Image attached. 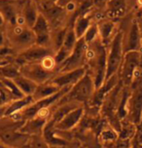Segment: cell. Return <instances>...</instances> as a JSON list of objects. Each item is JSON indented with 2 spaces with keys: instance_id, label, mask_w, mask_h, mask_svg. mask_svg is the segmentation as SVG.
<instances>
[{
  "instance_id": "obj_1",
  "label": "cell",
  "mask_w": 142,
  "mask_h": 148,
  "mask_svg": "<svg viewBox=\"0 0 142 148\" xmlns=\"http://www.w3.org/2000/svg\"><path fill=\"white\" fill-rule=\"evenodd\" d=\"M96 90V84H94V77L88 70L87 74L76 84L72 86L70 90L57 104H58V103H65V102H76L83 105L85 103L91 101Z\"/></svg>"
},
{
  "instance_id": "obj_2",
  "label": "cell",
  "mask_w": 142,
  "mask_h": 148,
  "mask_svg": "<svg viewBox=\"0 0 142 148\" xmlns=\"http://www.w3.org/2000/svg\"><path fill=\"white\" fill-rule=\"evenodd\" d=\"M124 52V31H118L113 35L107 51V70L105 82L118 74L120 66L123 63Z\"/></svg>"
},
{
  "instance_id": "obj_3",
  "label": "cell",
  "mask_w": 142,
  "mask_h": 148,
  "mask_svg": "<svg viewBox=\"0 0 142 148\" xmlns=\"http://www.w3.org/2000/svg\"><path fill=\"white\" fill-rule=\"evenodd\" d=\"M133 89L127 103V119L137 125L142 120V77L132 82Z\"/></svg>"
},
{
  "instance_id": "obj_4",
  "label": "cell",
  "mask_w": 142,
  "mask_h": 148,
  "mask_svg": "<svg viewBox=\"0 0 142 148\" xmlns=\"http://www.w3.org/2000/svg\"><path fill=\"white\" fill-rule=\"evenodd\" d=\"M89 47V44L85 41L84 38L78 39L77 44L72 51L71 54L64 62L57 67V73L68 72L72 70L87 66V59H86V52Z\"/></svg>"
},
{
  "instance_id": "obj_5",
  "label": "cell",
  "mask_w": 142,
  "mask_h": 148,
  "mask_svg": "<svg viewBox=\"0 0 142 148\" xmlns=\"http://www.w3.org/2000/svg\"><path fill=\"white\" fill-rule=\"evenodd\" d=\"M21 74L27 79L33 80L37 84H42L51 80L57 73L46 70L42 66L41 62H34L26 63L21 65Z\"/></svg>"
},
{
  "instance_id": "obj_6",
  "label": "cell",
  "mask_w": 142,
  "mask_h": 148,
  "mask_svg": "<svg viewBox=\"0 0 142 148\" xmlns=\"http://www.w3.org/2000/svg\"><path fill=\"white\" fill-rule=\"evenodd\" d=\"M87 73H88V67L84 66V67H81V68L72 70V71L57 73L55 75V77L51 80H49V82H52L53 84H55L60 89L64 87H72Z\"/></svg>"
},
{
  "instance_id": "obj_7",
  "label": "cell",
  "mask_w": 142,
  "mask_h": 148,
  "mask_svg": "<svg viewBox=\"0 0 142 148\" xmlns=\"http://www.w3.org/2000/svg\"><path fill=\"white\" fill-rule=\"evenodd\" d=\"M140 61V54L138 51H129L125 54L124 62L122 64L121 79L125 85L132 84L134 80V73Z\"/></svg>"
},
{
  "instance_id": "obj_8",
  "label": "cell",
  "mask_w": 142,
  "mask_h": 148,
  "mask_svg": "<svg viewBox=\"0 0 142 148\" xmlns=\"http://www.w3.org/2000/svg\"><path fill=\"white\" fill-rule=\"evenodd\" d=\"M30 138L31 136L26 135L18 129L16 130V127L14 126L3 127L1 130V143L9 147H21L30 140L28 139Z\"/></svg>"
},
{
  "instance_id": "obj_9",
  "label": "cell",
  "mask_w": 142,
  "mask_h": 148,
  "mask_svg": "<svg viewBox=\"0 0 142 148\" xmlns=\"http://www.w3.org/2000/svg\"><path fill=\"white\" fill-rule=\"evenodd\" d=\"M50 54L55 55V51L53 49L35 44L32 47L21 51V54L19 55V59L21 61V65H24L26 63L41 62L44 57Z\"/></svg>"
},
{
  "instance_id": "obj_10",
  "label": "cell",
  "mask_w": 142,
  "mask_h": 148,
  "mask_svg": "<svg viewBox=\"0 0 142 148\" xmlns=\"http://www.w3.org/2000/svg\"><path fill=\"white\" fill-rule=\"evenodd\" d=\"M85 114V108L83 105L72 110L70 112L67 113L60 122L55 125V128L58 132H67L72 130L80 123Z\"/></svg>"
},
{
  "instance_id": "obj_11",
  "label": "cell",
  "mask_w": 142,
  "mask_h": 148,
  "mask_svg": "<svg viewBox=\"0 0 142 148\" xmlns=\"http://www.w3.org/2000/svg\"><path fill=\"white\" fill-rule=\"evenodd\" d=\"M141 31L139 23L136 21L132 22V25L129 30L127 37L124 39V52L127 53L129 51H137L141 47Z\"/></svg>"
},
{
  "instance_id": "obj_12",
  "label": "cell",
  "mask_w": 142,
  "mask_h": 148,
  "mask_svg": "<svg viewBox=\"0 0 142 148\" xmlns=\"http://www.w3.org/2000/svg\"><path fill=\"white\" fill-rule=\"evenodd\" d=\"M11 45L21 51L36 44V34L32 28L26 27L24 31L19 36H10Z\"/></svg>"
},
{
  "instance_id": "obj_13",
  "label": "cell",
  "mask_w": 142,
  "mask_h": 148,
  "mask_svg": "<svg viewBox=\"0 0 142 148\" xmlns=\"http://www.w3.org/2000/svg\"><path fill=\"white\" fill-rule=\"evenodd\" d=\"M48 121V119L42 118V117L39 116H34L32 118L26 120L19 129V131L31 136H41L43 134L44 128H45Z\"/></svg>"
},
{
  "instance_id": "obj_14",
  "label": "cell",
  "mask_w": 142,
  "mask_h": 148,
  "mask_svg": "<svg viewBox=\"0 0 142 148\" xmlns=\"http://www.w3.org/2000/svg\"><path fill=\"white\" fill-rule=\"evenodd\" d=\"M34 102L35 101H34V99H33V96H26L24 98H23V99L15 100V101L11 102L10 104H8L7 106H5V107H2V110H1L2 118L9 117L14 113L21 112V111H23L24 108L29 107V106Z\"/></svg>"
},
{
  "instance_id": "obj_15",
  "label": "cell",
  "mask_w": 142,
  "mask_h": 148,
  "mask_svg": "<svg viewBox=\"0 0 142 148\" xmlns=\"http://www.w3.org/2000/svg\"><path fill=\"white\" fill-rule=\"evenodd\" d=\"M40 12H39L37 3L34 1H29L24 5L23 9V15L26 21V26L29 28H32L34 26L36 21L38 18V16Z\"/></svg>"
},
{
  "instance_id": "obj_16",
  "label": "cell",
  "mask_w": 142,
  "mask_h": 148,
  "mask_svg": "<svg viewBox=\"0 0 142 148\" xmlns=\"http://www.w3.org/2000/svg\"><path fill=\"white\" fill-rule=\"evenodd\" d=\"M60 90V88H58L57 86L53 84L52 82H47L42 84H39L37 89H36L35 93L32 95L34 101H39V100L45 99L47 97H50L52 95L55 94L57 92Z\"/></svg>"
},
{
  "instance_id": "obj_17",
  "label": "cell",
  "mask_w": 142,
  "mask_h": 148,
  "mask_svg": "<svg viewBox=\"0 0 142 148\" xmlns=\"http://www.w3.org/2000/svg\"><path fill=\"white\" fill-rule=\"evenodd\" d=\"M14 80H15L17 85L19 86V88L23 91V93L26 96H32L35 93L36 89H37L39 85L36 82H33V80L24 77L21 74L17 77L16 79H14Z\"/></svg>"
},
{
  "instance_id": "obj_18",
  "label": "cell",
  "mask_w": 142,
  "mask_h": 148,
  "mask_svg": "<svg viewBox=\"0 0 142 148\" xmlns=\"http://www.w3.org/2000/svg\"><path fill=\"white\" fill-rule=\"evenodd\" d=\"M91 25V19L89 16H86V14L77 16V18L75 21L73 26L77 38L81 39L84 37L87 30L90 28Z\"/></svg>"
},
{
  "instance_id": "obj_19",
  "label": "cell",
  "mask_w": 142,
  "mask_h": 148,
  "mask_svg": "<svg viewBox=\"0 0 142 148\" xmlns=\"http://www.w3.org/2000/svg\"><path fill=\"white\" fill-rule=\"evenodd\" d=\"M119 138V133L117 132L115 128H113L110 125H106L101 128L99 134V140L104 145H111L114 142L118 140Z\"/></svg>"
},
{
  "instance_id": "obj_20",
  "label": "cell",
  "mask_w": 142,
  "mask_h": 148,
  "mask_svg": "<svg viewBox=\"0 0 142 148\" xmlns=\"http://www.w3.org/2000/svg\"><path fill=\"white\" fill-rule=\"evenodd\" d=\"M97 25H98L99 37L105 44L112 37V33L115 28V23L112 21V19H103V21H100L99 23H97Z\"/></svg>"
},
{
  "instance_id": "obj_21",
  "label": "cell",
  "mask_w": 142,
  "mask_h": 148,
  "mask_svg": "<svg viewBox=\"0 0 142 148\" xmlns=\"http://www.w3.org/2000/svg\"><path fill=\"white\" fill-rule=\"evenodd\" d=\"M1 85L4 86L8 91L12 94L14 100H19L23 99L26 97V95L23 93V91L19 88V86L17 85L14 79H6V77H1Z\"/></svg>"
},
{
  "instance_id": "obj_22",
  "label": "cell",
  "mask_w": 142,
  "mask_h": 148,
  "mask_svg": "<svg viewBox=\"0 0 142 148\" xmlns=\"http://www.w3.org/2000/svg\"><path fill=\"white\" fill-rule=\"evenodd\" d=\"M33 31L36 35L40 34H47V33H52V27L50 25L48 19L44 16L42 14H39L38 18L36 21L34 26L32 27Z\"/></svg>"
},
{
  "instance_id": "obj_23",
  "label": "cell",
  "mask_w": 142,
  "mask_h": 148,
  "mask_svg": "<svg viewBox=\"0 0 142 148\" xmlns=\"http://www.w3.org/2000/svg\"><path fill=\"white\" fill-rule=\"evenodd\" d=\"M21 75V66H18L16 64H7L2 65L1 67V76L2 77L14 79L17 77Z\"/></svg>"
},
{
  "instance_id": "obj_24",
  "label": "cell",
  "mask_w": 142,
  "mask_h": 148,
  "mask_svg": "<svg viewBox=\"0 0 142 148\" xmlns=\"http://www.w3.org/2000/svg\"><path fill=\"white\" fill-rule=\"evenodd\" d=\"M98 37H99L98 25H97V24L91 23V25L90 26V28L87 30V32H86V34L83 38L85 39V41L87 42L89 45H91Z\"/></svg>"
},
{
  "instance_id": "obj_25",
  "label": "cell",
  "mask_w": 142,
  "mask_h": 148,
  "mask_svg": "<svg viewBox=\"0 0 142 148\" xmlns=\"http://www.w3.org/2000/svg\"><path fill=\"white\" fill-rule=\"evenodd\" d=\"M41 64H42V66L46 70H48V71L57 73V60H55V55H53V54L47 55L46 57H44L42 59Z\"/></svg>"
},
{
  "instance_id": "obj_26",
  "label": "cell",
  "mask_w": 142,
  "mask_h": 148,
  "mask_svg": "<svg viewBox=\"0 0 142 148\" xmlns=\"http://www.w3.org/2000/svg\"><path fill=\"white\" fill-rule=\"evenodd\" d=\"M30 148H49V146L43 136H34L30 139Z\"/></svg>"
},
{
  "instance_id": "obj_27",
  "label": "cell",
  "mask_w": 142,
  "mask_h": 148,
  "mask_svg": "<svg viewBox=\"0 0 142 148\" xmlns=\"http://www.w3.org/2000/svg\"><path fill=\"white\" fill-rule=\"evenodd\" d=\"M71 2H74V0H57V4L58 5V6L65 8L69 3H71Z\"/></svg>"
},
{
  "instance_id": "obj_28",
  "label": "cell",
  "mask_w": 142,
  "mask_h": 148,
  "mask_svg": "<svg viewBox=\"0 0 142 148\" xmlns=\"http://www.w3.org/2000/svg\"><path fill=\"white\" fill-rule=\"evenodd\" d=\"M132 148H142V143H136V142H132Z\"/></svg>"
},
{
  "instance_id": "obj_29",
  "label": "cell",
  "mask_w": 142,
  "mask_h": 148,
  "mask_svg": "<svg viewBox=\"0 0 142 148\" xmlns=\"http://www.w3.org/2000/svg\"><path fill=\"white\" fill-rule=\"evenodd\" d=\"M139 27H140V31H141V35H142V22L139 23Z\"/></svg>"
},
{
  "instance_id": "obj_30",
  "label": "cell",
  "mask_w": 142,
  "mask_h": 148,
  "mask_svg": "<svg viewBox=\"0 0 142 148\" xmlns=\"http://www.w3.org/2000/svg\"><path fill=\"white\" fill-rule=\"evenodd\" d=\"M137 2H138V4L140 5V6H142V0H137Z\"/></svg>"
},
{
  "instance_id": "obj_31",
  "label": "cell",
  "mask_w": 142,
  "mask_h": 148,
  "mask_svg": "<svg viewBox=\"0 0 142 148\" xmlns=\"http://www.w3.org/2000/svg\"><path fill=\"white\" fill-rule=\"evenodd\" d=\"M49 1H52V2H55V3H57V0H49Z\"/></svg>"
},
{
  "instance_id": "obj_32",
  "label": "cell",
  "mask_w": 142,
  "mask_h": 148,
  "mask_svg": "<svg viewBox=\"0 0 142 148\" xmlns=\"http://www.w3.org/2000/svg\"><path fill=\"white\" fill-rule=\"evenodd\" d=\"M8 148H19V147H9L8 146Z\"/></svg>"
}]
</instances>
